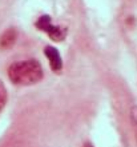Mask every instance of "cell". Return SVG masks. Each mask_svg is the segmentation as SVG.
I'll use <instances>...</instances> for the list:
<instances>
[{"instance_id": "cell-3", "label": "cell", "mask_w": 137, "mask_h": 147, "mask_svg": "<svg viewBox=\"0 0 137 147\" xmlns=\"http://www.w3.org/2000/svg\"><path fill=\"white\" fill-rule=\"evenodd\" d=\"M44 56L47 58L48 63H49L51 70L53 71L55 74H61L63 71V58H61L60 52L56 47L53 46H45L44 47Z\"/></svg>"}, {"instance_id": "cell-4", "label": "cell", "mask_w": 137, "mask_h": 147, "mask_svg": "<svg viewBox=\"0 0 137 147\" xmlns=\"http://www.w3.org/2000/svg\"><path fill=\"white\" fill-rule=\"evenodd\" d=\"M17 31L13 27L7 28L5 31L0 35V48L1 50H9L15 46V43L17 42Z\"/></svg>"}, {"instance_id": "cell-2", "label": "cell", "mask_w": 137, "mask_h": 147, "mask_svg": "<svg viewBox=\"0 0 137 147\" xmlns=\"http://www.w3.org/2000/svg\"><path fill=\"white\" fill-rule=\"evenodd\" d=\"M35 28L37 31L45 34L55 43H63L68 36V28L64 26L55 24L49 15H41L35 20Z\"/></svg>"}, {"instance_id": "cell-5", "label": "cell", "mask_w": 137, "mask_h": 147, "mask_svg": "<svg viewBox=\"0 0 137 147\" xmlns=\"http://www.w3.org/2000/svg\"><path fill=\"white\" fill-rule=\"evenodd\" d=\"M8 102V91L7 87L4 84V82L0 79V112L4 110V107L7 106Z\"/></svg>"}, {"instance_id": "cell-6", "label": "cell", "mask_w": 137, "mask_h": 147, "mask_svg": "<svg viewBox=\"0 0 137 147\" xmlns=\"http://www.w3.org/2000/svg\"><path fill=\"white\" fill-rule=\"evenodd\" d=\"M130 122H132V127H133L134 135L137 138V106H133L130 109Z\"/></svg>"}, {"instance_id": "cell-1", "label": "cell", "mask_w": 137, "mask_h": 147, "mask_svg": "<svg viewBox=\"0 0 137 147\" xmlns=\"http://www.w3.org/2000/svg\"><path fill=\"white\" fill-rule=\"evenodd\" d=\"M7 75L12 84L28 87L37 84L44 79V70L37 59H23L11 63Z\"/></svg>"}, {"instance_id": "cell-7", "label": "cell", "mask_w": 137, "mask_h": 147, "mask_svg": "<svg viewBox=\"0 0 137 147\" xmlns=\"http://www.w3.org/2000/svg\"><path fill=\"white\" fill-rule=\"evenodd\" d=\"M83 147H95V144L92 143V142H85V143L83 144Z\"/></svg>"}]
</instances>
